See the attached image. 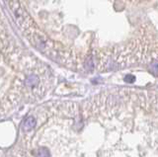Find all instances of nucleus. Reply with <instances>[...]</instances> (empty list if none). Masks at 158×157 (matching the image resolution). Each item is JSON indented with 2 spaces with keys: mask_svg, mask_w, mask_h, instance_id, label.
Masks as SVG:
<instances>
[{
  "mask_svg": "<svg viewBox=\"0 0 158 157\" xmlns=\"http://www.w3.org/2000/svg\"><path fill=\"white\" fill-rule=\"evenodd\" d=\"M85 66H86V68L88 70H90V71H92L93 69H94V62H93V60H92V58L90 57L89 60H87V61H86V63H85Z\"/></svg>",
  "mask_w": 158,
  "mask_h": 157,
  "instance_id": "6",
  "label": "nucleus"
},
{
  "mask_svg": "<svg viewBox=\"0 0 158 157\" xmlns=\"http://www.w3.org/2000/svg\"><path fill=\"white\" fill-rule=\"evenodd\" d=\"M35 126H36V119L34 117H29L24 121L22 129L24 131H30L34 129Z\"/></svg>",
  "mask_w": 158,
  "mask_h": 157,
  "instance_id": "2",
  "label": "nucleus"
},
{
  "mask_svg": "<svg viewBox=\"0 0 158 157\" xmlns=\"http://www.w3.org/2000/svg\"><path fill=\"white\" fill-rule=\"evenodd\" d=\"M125 80L127 83H132V82H135V76H132V75H127V76H126V79Z\"/></svg>",
  "mask_w": 158,
  "mask_h": 157,
  "instance_id": "7",
  "label": "nucleus"
},
{
  "mask_svg": "<svg viewBox=\"0 0 158 157\" xmlns=\"http://www.w3.org/2000/svg\"><path fill=\"white\" fill-rule=\"evenodd\" d=\"M9 4H10V6H11L10 8H11V10L13 11L14 17L17 20L20 26H22L23 28H26L31 25L33 23V20L31 19V17L29 16V14L26 12V10L20 6L19 2L13 1V2H9Z\"/></svg>",
  "mask_w": 158,
  "mask_h": 157,
  "instance_id": "1",
  "label": "nucleus"
},
{
  "mask_svg": "<svg viewBox=\"0 0 158 157\" xmlns=\"http://www.w3.org/2000/svg\"><path fill=\"white\" fill-rule=\"evenodd\" d=\"M33 154L35 157H49V152L47 148H38L33 151Z\"/></svg>",
  "mask_w": 158,
  "mask_h": 157,
  "instance_id": "4",
  "label": "nucleus"
},
{
  "mask_svg": "<svg viewBox=\"0 0 158 157\" xmlns=\"http://www.w3.org/2000/svg\"><path fill=\"white\" fill-rule=\"evenodd\" d=\"M25 84H26V86H28L30 88L36 87L39 84V78H38V76L34 75V74L29 75L26 78V80H25Z\"/></svg>",
  "mask_w": 158,
  "mask_h": 157,
  "instance_id": "3",
  "label": "nucleus"
},
{
  "mask_svg": "<svg viewBox=\"0 0 158 157\" xmlns=\"http://www.w3.org/2000/svg\"><path fill=\"white\" fill-rule=\"evenodd\" d=\"M150 70H151V72L154 73V74L158 75V60H155V61H153L151 63Z\"/></svg>",
  "mask_w": 158,
  "mask_h": 157,
  "instance_id": "5",
  "label": "nucleus"
}]
</instances>
